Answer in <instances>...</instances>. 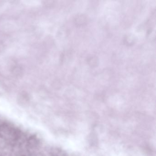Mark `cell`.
<instances>
[{"label":"cell","instance_id":"cell-1","mask_svg":"<svg viewBox=\"0 0 156 156\" xmlns=\"http://www.w3.org/2000/svg\"><path fill=\"white\" fill-rule=\"evenodd\" d=\"M88 19L87 16L83 14L79 13L76 15L74 18V22L77 26H83L88 23Z\"/></svg>","mask_w":156,"mask_h":156},{"label":"cell","instance_id":"cell-2","mask_svg":"<svg viewBox=\"0 0 156 156\" xmlns=\"http://www.w3.org/2000/svg\"><path fill=\"white\" fill-rule=\"evenodd\" d=\"M87 62L88 65L92 67H95L99 65V58L96 55H90V57H88L87 59Z\"/></svg>","mask_w":156,"mask_h":156},{"label":"cell","instance_id":"cell-3","mask_svg":"<svg viewBox=\"0 0 156 156\" xmlns=\"http://www.w3.org/2000/svg\"><path fill=\"white\" fill-rule=\"evenodd\" d=\"M135 41V38L132 34H128L124 37L123 42L124 44L127 46H132L134 44Z\"/></svg>","mask_w":156,"mask_h":156}]
</instances>
